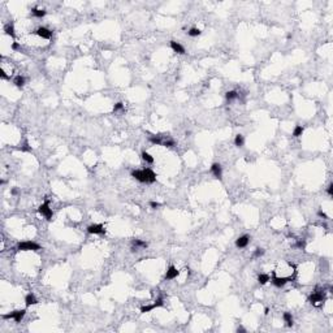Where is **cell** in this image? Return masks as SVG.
<instances>
[{"mask_svg":"<svg viewBox=\"0 0 333 333\" xmlns=\"http://www.w3.org/2000/svg\"><path fill=\"white\" fill-rule=\"evenodd\" d=\"M132 177L138 180L139 182H145V184H154L156 181L155 172L150 169V168H146V169H142V171H133Z\"/></svg>","mask_w":333,"mask_h":333,"instance_id":"cell-1","label":"cell"},{"mask_svg":"<svg viewBox=\"0 0 333 333\" xmlns=\"http://www.w3.org/2000/svg\"><path fill=\"white\" fill-rule=\"evenodd\" d=\"M17 250L18 251H38L40 250V246L35 242L31 241H25V242H20L17 245Z\"/></svg>","mask_w":333,"mask_h":333,"instance_id":"cell-2","label":"cell"},{"mask_svg":"<svg viewBox=\"0 0 333 333\" xmlns=\"http://www.w3.org/2000/svg\"><path fill=\"white\" fill-rule=\"evenodd\" d=\"M38 212L42 216H44L46 218V220H48V221H51L52 220V216H54V212H52V209L50 208V204H48V200H46L43 204L39 206L38 208Z\"/></svg>","mask_w":333,"mask_h":333,"instance_id":"cell-3","label":"cell"},{"mask_svg":"<svg viewBox=\"0 0 333 333\" xmlns=\"http://www.w3.org/2000/svg\"><path fill=\"white\" fill-rule=\"evenodd\" d=\"M25 314H26L25 310H16V311H12L9 314L3 315V319H13L16 323H21V320L24 319Z\"/></svg>","mask_w":333,"mask_h":333,"instance_id":"cell-4","label":"cell"},{"mask_svg":"<svg viewBox=\"0 0 333 333\" xmlns=\"http://www.w3.org/2000/svg\"><path fill=\"white\" fill-rule=\"evenodd\" d=\"M308 301H310V303H312V305H316V303H319V302H323L324 301V291L320 290L319 288H316V290L314 291L311 295H310Z\"/></svg>","mask_w":333,"mask_h":333,"instance_id":"cell-5","label":"cell"},{"mask_svg":"<svg viewBox=\"0 0 333 333\" xmlns=\"http://www.w3.org/2000/svg\"><path fill=\"white\" fill-rule=\"evenodd\" d=\"M87 232L90 234H106V229L102 224H92L87 226Z\"/></svg>","mask_w":333,"mask_h":333,"instance_id":"cell-6","label":"cell"},{"mask_svg":"<svg viewBox=\"0 0 333 333\" xmlns=\"http://www.w3.org/2000/svg\"><path fill=\"white\" fill-rule=\"evenodd\" d=\"M288 281H290L289 277H277L275 272L272 273V284H273L275 286H277V288H282V286L285 285V284H286Z\"/></svg>","mask_w":333,"mask_h":333,"instance_id":"cell-7","label":"cell"},{"mask_svg":"<svg viewBox=\"0 0 333 333\" xmlns=\"http://www.w3.org/2000/svg\"><path fill=\"white\" fill-rule=\"evenodd\" d=\"M35 34L38 35V37H40V38H43V39H50L51 37H52V31L50 29H47V28H38L35 30Z\"/></svg>","mask_w":333,"mask_h":333,"instance_id":"cell-8","label":"cell"},{"mask_svg":"<svg viewBox=\"0 0 333 333\" xmlns=\"http://www.w3.org/2000/svg\"><path fill=\"white\" fill-rule=\"evenodd\" d=\"M249 242H250V237L245 234V235H241V237L237 238V241H235V246H237L238 249H244V247H246V246L249 245Z\"/></svg>","mask_w":333,"mask_h":333,"instance_id":"cell-9","label":"cell"},{"mask_svg":"<svg viewBox=\"0 0 333 333\" xmlns=\"http://www.w3.org/2000/svg\"><path fill=\"white\" fill-rule=\"evenodd\" d=\"M180 275V271L177 268L174 267V265H171L169 268H168V271H167V273H165V280H173V279H176L177 277V276Z\"/></svg>","mask_w":333,"mask_h":333,"instance_id":"cell-10","label":"cell"},{"mask_svg":"<svg viewBox=\"0 0 333 333\" xmlns=\"http://www.w3.org/2000/svg\"><path fill=\"white\" fill-rule=\"evenodd\" d=\"M211 173L215 176L216 178L221 180V176H223V169H221V165L219 163H214L211 165Z\"/></svg>","mask_w":333,"mask_h":333,"instance_id":"cell-11","label":"cell"},{"mask_svg":"<svg viewBox=\"0 0 333 333\" xmlns=\"http://www.w3.org/2000/svg\"><path fill=\"white\" fill-rule=\"evenodd\" d=\"M171 47H172V50H173L174 52H177V54H180V55L186 54V52H185V48L182 47L178 42H176V40H171Z\"/></svg>","mask_w":333,"mask_h":333,"instance_id":"cell-12","label":"cell"},{"mask_svg":"<svg viewBox=\"0 0 333 333\" xmlns=\"http://www.w3.org/2000/svg\"><path fill=\"white\" fill-rule=\"evenodd\" d=\"M25 303H26V307H30V306L38 303V299L35 298V295L33 294V293H30V294H28L25 297Z\"/></svg>","mask_w":333,"mask_h":333,"instance_id":"cell-13","label":"cell"},{"mask_svg":"<svg viewBox=\"0 0 333 333\" xmlns=\"http://www.w3.org/2000/svg\"><path fill=\"white\" fill-rule=\"evenodd\" d=\"M132 244H133L132 251H138L139 247H143V249L147 247V242H143V241H141V239H133Z\"/></svg>","mask_w":333,"mask_h":333,"instance_id":"cell-14","label":"cell"},{"mask_svg":"<svg viewBox=\"0 0 333 333\" xmlns=\"http://www.w3.org/2000/svg\"><path fill=\"white\" fill-rule=\"evenodd\" d=\"M4 31H5V34H7V35L12 37V38H14V37H16V33H14V26H13V24H7V25L4 26Z\"/></svg>","mask_w":333,"mask_h":333,"instance_id":"cell-15","label":"cell"},{"mask_svg":"<svg viewBox=\"0 0 333 333\" xmlns=\"http://www.w3.org/2000/svg\"><path fill=\"white\" fill-rule=\"evenodd\" d=\"M284 321H285V324L288 325V327H291V325L294 324V320H293V316H291L290 312H284Z\"/></svg>","mask_w":333,"mask_h":333,"instance_id":"cell-16","label":"cell"},{"mask_svg":"<svg viewBox=\"0 0 333 333\" xmlns=\"http://www.w3.org/2000/svg\"><path fill=\"white\" fill-rule=\"evenodd\" d=\"M148 139H150V142H151V143H154V145H160V146H162L164 138H163L162 136H151V137L148 138Z\"/></svg>","mask_w":333,"mask_h":333,"instance_id":"cell-17","label":"cell"},{"mask_svg":"<svg viewBox=\"0 0 333 333\" xmlns=\"http://www.w3.org/2000/svg\"><path fill=\"white\" fill-rule=\"evenodd\" d=\"M13 83L17 86V87H24V85H25V78L22 77V76H16L14 77V80H13Z\"/></svg>","mask_w":333,"mask_h":333,"instance_id":"cell-18","label":"cell"},{"mask_svg":"<svg viewBox=\"0 0 333 333\" xmlns=\"http://www.w3.org/2000/svg\"><path fill=\"white\" fill-rule=\"evenodd\" d=\"M31 13H33V16H35V17H38V18H42V17L46 16V10H44V9H38V8H33Z\"/></svg>","mask_w":333,"mask_h":333,"instance_id":"cell-19","label":"cell"},{"mask_svg":"<svg viewBox=\"0 0 333 333\" xmlns=\"http://www.w3.org/2000/svg\"><path fill=\"white\" fill-rule=\"evenodd\" d=\"M244 143H245V139H244V136H241V134H237L234 138V145L237 146V147H244Z\"/></svg>","mask_w":333,"mask_h":333,"instance_id":"cell-20","label":"cell"},{"mask_svg":"<svg viewBox=\"0 0 333 333\" xmlns=\"http://www.w3.org/2000/svg\"><path fill=\"white\" fill-rule=\"evenodd\" d=\"M258 281H259V284H261V285H265V284L269 281V275L260 273L259 276H258Z\"/></svg>","mask_w":333,"mask_h":333,"instance_id":"cell-21","label":"cell"},{"mask_svg":"<svg viewBox=\"0 0 333 333\" xmlns=\"http://www.w3.org/2000/svg\"><path fill=\"white\" fill-rule=\"evenodd\" d=\"M141 156H142V159H143L146 163H148V164H152V163H154V158H152V156L150 155L148 152L143 151V152H142V154H141Z\"/></svg>","mask_w":333,"mask_h":333,"instance_id":"cell-22","label":"cell"},{"mask_svg":"<svg viewBox=\"0 0 333 333\" xmlns=\"http://www.w3.org/2000/svg\"><path fill=\"white\" fill-rule=\"evenodd\" d=\"M302 134H303V126L297 125V126L294 128V130H293V137L298 138V137H301Z\"/></svg>","mask_w":333,"mask_h":333,"instance_id":"cell-23","label":"cell"},{"mask_svg":"<svg viewBox=\"0 0 333 333\" xmlns=\"http://www.w3.org/2000/svg\"><path fill=\"white\" fill-rule=\"evenodd\" d=\"M225 98H226V100H234V99L238 98V92L234 91V90H232V91H228L226 94H225Z\"/></svg>","mask_w":333,"mask_h":333,"instance_id":"cell-24","label":"cell"},{"mask_svg":"<svg viewBox=\"0 0 333 333\" xmlns=\"http://www.w3.org/2000/svg\"><path fill=\"white\" fill-rule=\"evenodd\" d=\"M188 34H189L190 37H199V35L202 34V31H200V30L198 29V28H191V29H190L189 31H188Z\"/></svg>","mask_w":333,"mask_h":333,"instance_id":"cell-25","label":"cell"},{"mask_svg":"<svg viewBox=\"0 0 333 333\" xmlns=\"http://www.w3.org/2000/svg\"><path fill=\"white\" fill-rule=\"evenodd\" d=\"M124 111H125L124 103L118 102V103H116L115 106H113V112H124Z\"/></svg>","mask_w":333,"mask_h":333,"instance_id":"cell-26","label":"cell"},{"mask_svg":"<svg viewBox=\"0 0 333 333\" xmlns=\"http://www.w3.org/2000/svg\"><path fill=\"white\" fill-rule=\"evenodd\" d=\"M154 308H156L155 303H152V305H148V306H143V307H141V314H146V312H150V311H151V310H154Z\"/></svg>","mask_w":333,"mask_h":333,"instance_id":"cell-27","label":"cell"},{"mask_svg":"<svg viewBox=\"0 0 333 333\" xmlns=\"http://www.w3.org/2000/svg\"><path fill=\"white\" fill-rule=\"evenodd\" d=\"M162 146H164V147H173V146H174V141H173V139H169V138H167V139L163 141Z\"/></svg>","mask_w":333,"mask_h":333,"instance_id":"cell-28","label":"cell"},{"mask_svg":"<svg viewBox=\"0 0 333 333\" xmlns=\"http://www.w3.org/2000/svg\"><path fill=\"white\" fill-rule=\"evenodd\" d=\"M264 249H260V247H258L255 251H254V256L255 258H260V256H263L264 255Z\"/></svg>","mask_w":333,"mask_h":333,"instance_id":"cell-29","label":"cell"},{"mask_svg":"<svg viewBox=\"0 0 333 333\" xmlns=\"http://www.w3.org/2000/svg\"><path fill=\"white\" fill-rule=\"evenodd\" d=\"M327 193L329 194V195H333V184H329V186H328V189H327Z\"/></svg>","mask_w":333,"mask_h":333,"instance_id":"cell-30","label":"cell"},{"mask_svg":"<svg viewBox=\"0 0 333 333\" xmlns=\"http://www.w3.org/2000/svg\"><path fill=\"white\" fill-rule=\"evenodd\" d=\"M150 206H151V208H158L160 207V203H158V202H150Z\"/></svg>","mask_w":333,"mask_h":333,"instance_id":"cell-31","label":"cell"},{"mask_svg":"<svg viewBox=\"0 0 333 333\" xmlns=\"http://www.w3.org/2000/svg\"><path fill=\"white\" fill-rule=\"evenodd\" d=\"M12 50H14V51L20 50V44H18L17 42H13V43H12Z\"/></svg>","mask_w":333,"mask_h":333,"instance_id":"cell-32","label":"cell"},{"mask_svg":"<svg viewBox=\"0 0 333 333\" xmlns=\"http://www.w3.org/2000/svg\"><path fill=\"white\" fill-rule=\"evenodd\" d=\"M0 76H1V78H3V80H8V76H7V74H5V72H4V70H3V69H0Z\"/></svg>","mask_w":333,"mask_h":333,"instance_id":"cell-33","label":"cell"},{"mask_svg":"<svg viewBox=\"0 0 333 333\" xmlns=\"http://www.w3.org/2000/svg\"><path fill=\"white\" fill-rule=\"evenodd\" d=\"M317 215H319L320 218H323V219H328V218H327V215H325L323 211H319V212H317Z\"/></svg>","mask_w":333,"mask_h":333,"instance_id":"cell-34","label":"cell"},{"mask_svg":"<svg viewBox=\"0 0 333 333\" xmlns=\"http://www.w3.org/2000/svg\"><path fill=\"white\" fill-rule=\"evenodd\" d=\"M297 246H298V247H301V249H303L305 247V242L303 241H299L298 244H297Z\"/></svg>","mask_w":333,"mask_h":333,"instance_id":"cell-35","label":"cell"},{"mask_svg":"<svg viewBox=\"0 0 333 333\" xmlns=\"http://www.w3.org/2000/svg\"><path fill=\"white\" fill-rule=\"evenodd\" d=\"M237 332H246V331H245V328H242V327H238V328H237Z\"/></svg>","mask_w":333,"mask_h":333,"instance_id":"cell-36","label":"cell"}]
</instances>
